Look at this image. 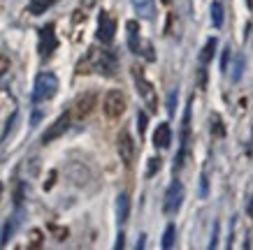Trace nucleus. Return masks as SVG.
Wrapping results in <instances>:
<instances>
[{
    "mask_svg": "<svg viewBox=\"0 0 253 250\" xmlns=\"http://www.w3.org/2000/svg\"><path fill=\"white\" fill-rule=\"evenodd\" d=\"M169 144H172V128H169L168 123H161L154 132V146H158V148H169Z\"/></svg>",
    "mask_w": 253,
    "mask_h": 250,
    "instance_id": "nucleus-11",
    "label": "nucleus"
},
{
    "mask_svg": "<svg viewBox=\"0 0 253 250\" xmlns=\"http://www.w3.org/2000/svg\"><path fill=\"white\" fill-rule=\"evenodd\" d=\"M242 74H244V56L239 53L237 63H235V74H232V81H239V79H242Z\"/></svg>",
    "mask_w": 253,
    "mask_h": 250,
    "instance_id": "nucleus-20",
    "label": "nucleus"
},
{
    "mask_svg": "<svg viewBox=\"0 0 253 250\" xmlns=\"http://www.w3.org/2000/svg\"><path fill=\"white\" fill-rule=\"evenodd\" d=\"M116 148H119V155H121V162L126 167L132 165L135 160V144H132V137L128 130H121L119 132V139H116Z\"/></svg>",
    "mask_w": 253,
    "mask_h": 250,
    "instance_id": "nucleus-7",
    "label": "nucleus"
},
{
    "mask_svg": "<svg viewBox=\"0 0 253 250\" xmlns=\"http://www.w3.org/2000/svg\"><path fill=\"white\" fill-rule=\"evenodd\" d=\"M216 46H218V39H216V37H209L207 44L202 46V51H200V63H202V65L211 63V58H214V53H216Z\"/></svg>",
    "mask_w": 253,
    "mask_h": 250,
    "instance_id": "nucleus-15",
    "label": "nucleus"
},
{
    "mask_svg": "<svg viewBox=\"0 0 253 250\" xmlns=\"http://www.w3.org/2000/svg\"><path fill=\"white\" fill-rule=\"evenodd\" d=\"M146 121H149V118H146V114H144V111H139V114H137V125H139L137 130H139V137L146 132Z\"/></svg>",
    "mask_w": 253,
    "mask_h": 250,
    "instance_id": "nucleus-24",
    "label": "nucleus"
},
{
    "mask_svg": "<svg viewBox=\"0 0 253 250\" xmlns=\"http://www.w3.org/2000/svg\"><path fill=\"white\" fill-rule=\"evenodd\" d=\"M79 74H91V72H102V74L112 76L116 72V56L109 51H88L86 61L79 63Z\"/></svg>",
    "mask_w": 253,
    "mask_h": 250,
    "instance_id": "nucleus-1",
    "label": "nucleus"
},
{
    "mask_svg": "<svg viewBox=\"0 0 253 250\" xmlns=\"http://www.w3.org/2000/svg\"><path fill=\"white\" fill-rule=\"evenodd\" d=\"M38 246H42V232H40V229H33L31 232V248H38Z\"/></svg>",
    "mask_w": 253,
    "mask_h": 250,
    "instance_id": "nucleus-22",
    "label": "nucleus"
},
{
    "mask_svg": "<svg viewBox=\"0 0 253 250\" xmlns=\"http://www.w3.org/2000/svg\"><path fill=\"white\" fill-rule=\"evenodd\" d=\"M158 169H161V160H158V158H151V160H149V169H146V176H154Z\"/></svg>",
    "mask_w": 253,
    "mask_h": 250,
    "instance_id": "nucleus-21",
    "label": "nucleus"
},
{
    "mask_svg": "<svg viewBox=\"0 0 253 250\" xmlns=\"http://www.w3.org/2000/svg\"><path fill=\"white\" fill-rule=\"evenodd\" d=\"M68 128H70V114L58 116V121H54V125L44 132V137H42V144H51V142H54V139H58V137H61Z\"/></svg>",
    "mask_w": 253,
    "mask_h": 250,
    "instance_id": "nucleus-10",
    "label": "nucleus"
},
{
    "mask_svg": "<svg viewBox=\"0 0 253 250\" xmlns=\"http://www.w3.org/2000/svg\"><path fill=\"white\" fill-rule=\"evenodd\" d=\"M116 248H123V234H119V241H116Z\"/></svg>",
    "mask_w": 253,
    "mask_h": 250,
    "instance_id": "nucleus-29",
    "label": "nucleus"
},
{
    "mask_svg": "<svg viewBox=\"0 0 253 250\" xmlns=\"http://www.w3.org/2000/svg\"><path fill=\"white\" fill-rule=\"evenodd\" d=\"M56 46H58V37H56L54 23H46L44 28L40 31V56L49 58L56 51Z\"/></svg>",
    "mask_w": 253,
    "mask_h": 250,
    "instance_id": "nucleus-6",
    "label": "nucleus"
},
{
    "mask_svg": "<svg viewBox=\"0 0 253 250\" xmlns=\"http://www.w3.org/2000/svg\"><path fill=\"white\" fill-rule=\"evenodd\" d=\"M132 7H135L137 16H142V19H146V21H154V16H156L154 0H132Z\"/></svg>",
    "mask_w": 253,
    "mask_h": 250,
    "instance_id": "nucleus-12",
    "label": "nucleus"
},
{
    "mask_svg": "<svg viewBox=\"0 0 253 250\" xmlns=\"http://www.w3.org/2000/svg\"><path fill=\"white\" fill-rule=\"evenodd\" d=\"M209 192V179L207 174H202V179H200V197H207Z\"/></svg>",
    "mask_w": 253,
    "mask_h": 250,
    "instance_id": "nucleus-23",
    "label": "nucleus"
},
{
    "mask_svg": "<svg viewBox=\"0 0 253 250\" xmlns=\"http://www.w3.org/2000/svg\"><path fill=\"white\" fill-rule=\"evenodd\" d=\"M216 239H218V225H214V234H211V243H209V248H216Z\"/></svg>",
    "mask_w": 253,
    "mask_h": 250,
    "instance_id": "nucleus-28",
    "label": "nucleus"
},
{
    "mask_svg": "<svg viewBox=\"0 0 253 250\" xmlns=\"http://www.w3.org/2000/svg\"><path fill=\"white\" fill-rule=\"evenodd\" d=\"M14 227H16V218H9V220H7V225H5V229H2V236H0V243H2V246H5V243L9 241V236H12Z\"/></svg>",
    "mask_w": 253,
    "mask_h": 250,
    "instance_id": "nucleus-19",
    "label": "nucleus"
},
{
    "mask_svg": "<svg viewBox=\"0 0 253 250\" xmlns=\"http://www.w3.org/2000/svg\"><path fill=\"white\" fill-rule=\"evenodd\" d=\"M174 239H176V227L174 225H168V227H165V234H163V248L169 250L174 246Z\"/></svg>",
    "mask_w": 253,
    "mask_h": 250,
    "instance_id": "nucleus-18",
    "label": "nucleus"
},
{
    "mask_svg": "<svg viewBox=\"0 0 253 250\" xmlns=\"http://www.w3.org/2000/svg\"><path fill=\"white\" fill-rule=\"evenodd\" d=\"M249 215H251V218H253V199H251V202H249Z\"/></svg>",
    "mask_w": 253,
    "mask_h": 250,
    "instance_id": "nucleus-30",
    "label": "nucleus"
},
{
    "mask_svg": "<svg viewBox=\"0 0 253 250\" xmlns=\"http://www.w3.org/2000/svg\"><path fill=\"white\" fill-rule=\"evenodd\" d=\"M174 109H176V91L169 93V100H168V114L174 116Z\"/></svg>",
    "mask_w": 253,
    "mask_h": 250,
    "instance_id": "nucleus-26",
    "label": "nucleus"
},
{
    "mask_svg": "<svg viewBox=\"0 0 253 250\" xmlns=\"http://www.w3.org/2000/svg\"><path fill=\"white\" fill-rule=\"evenodd\" d=\"M114 35H116V21L107 12H100V19H98V39L102 44H112L114 42Z\"/></svg>",
    "mask_w": 253,
    "mask_h": 250,
    "instance_id": "nucleus-9",
    "label": "nucleus"
},
{
    "mask_svg": "<svg viewBox=\"0 0 253 250\" xmlns=\"http://www.w3.org/2000/svg\"><path fill=\"white\" fill-rule=\"evenodd\" d=\"M128 213H130V199H128V195L126 192H121L119 195V199H116V218H119V222H126L128 220Z\"/></svg>",
    "mask_w": 253,
    "mask_h": 250,
    "instance_id": "nucleus-14",
    "label": "nucleus"
},
{
    "mask_svg": "<svg viewBox=\"0 0 253 250\" xmlns=\"http://www.w3.org/2000/svg\"><path fill=\"white\" fill-rule=\"evenodd\" d=\"M223 16H225L223 2L221 0H214V2H211V23H214V28H221L223 26Z\"/></svg>",
    "mask_w": 253,
    "mask_h": 250,
    "instance_id": "nucleus-16",
    "label": "nucleus"
},
{
    "mask_svg": "<svg viewBox=\"0 0 253 250\" xmlns=\"http://www.w3.org/2000/svg\"><path fill=\"white\" fill-rule=\"evenodd\" d=\"M184 202V185L179 181H174L165 192V199H163V211L165 213H176L179 206Z\"/></svg>",
    "mask_w": 253,
    "mask_h": 250,
    "instance_id": "nucleus-5",
    "label": "nucleus"
},
{
    "mask_svg": "<svg viewBox=\"0 0 253 250\" xmlns=\"http://www.w3.org/2000/svg\"><path fill=\"white\" fill-rule=\"evenodd\" d=\"M132 76H135V86H137L139 98L144 100V105L149 107L151 111H156V109H158V98H156L154 83L144 76V70L142 68H132Z\"/></svg>",
    "mask_w": 253,
    "mask_h": 250,
    "instance_id": "nucleus-3",
    "label": "nucleus"
},
{
    "mask_svg": "<svg viewBox=\"0 0 253 250\" xmlns=\"http://www.w3.org/2000/svg\"><path fill=\"white\" fill-rule=\"evenodd\" d=\"M56 0H31V12L33 14H42V12H46V9L51 7V5H54Z\"/></svg>",
    "mask_w": 253,
    "mask_h": 250,
    "instance_id": "nucleus-17",
    "label": "nucleus"
},
{
    "mask_svg": "<svg viewBox=\"0 0 253 250\" xmlns=\"http://www.w3.org/2000/svg\"><path fill=\"white\" fill-rule=\"evenodd\" d=\"M126 31H128V46L132 53H142V42H139V26L137 21H128L126 23Z\"/></svg>",
    "mask_w": 253,
    "mask_h": 250,
    "instance_id": "nucleus-13",
    "label": "nucleus"
},
{
    "mask_svg": "<svg viewBox=\"0 0 253 250\" xmlns=\"http://www.w3.org/2000/svg\"><path fill=\"white\" fill-rule=\"evenodd\" d=\"M230 49H223V56H221V72H228V63H230Z\"/></svg>",
    "mask_w": 253,
    "mask_h": 250,
    "instance_id": "nucleus-25",
    "label": "nucleus"
},
{
    "mask_svg": "<svg viewBox=\"0 0 253 250\" xmlns=\"http://www.w3.org/2000/svg\"><path fill=\"white\" fill-rule=\"evenodd\" d=\"M163 2H169V0H163Z\"/></svg>",
    "mask_w": 253,
    "mask_h": 250,
    "instance_id": "nucleus-32",
    "label": "nucleus"
},
{
    "mask_svg": "<svg viewBox=\"0 0 253 250\" xmlns=\"http://www.w3.org/2000/svg\"><path fill=\"white\" fill-rule=\"evenodd\" d=\"M9 72V58L7 56H0V76Z\"/></svg>",
    "mask_w": 253,
    "mask_h": 250,
    "instance_id": "nucleus-27",
    "label": "nucleus"
},
{
    "mask_svg": "<svg viewBox=\"0 0 253 250\" xmlns=\"http://www.w3.org/2000/svg\"><path fill=\"white\" fill-rule=\"evenodd\" d=\"M102 109H105V116L116 121V118H121L123 111H126V98H123L121 91H109L105 95V102H102Z\"/></svg>",
    "mask_w": 253,
    "mask_h": 250,
    "instance_id": "nucleus-4",
    "label": "nucleus"
},
{
    "mask_svg": "<svg viewBox=\"0 0 253 250\" xmlns=\"http://www.w3.org/2000/svg\"><path fill=\"white\" fill-rule=\"evenodd\" d=\"M0 197H2V183H0Z\"/></svg>",
    "mask_w": 253,
    "mask_h": 250,
    "instance_id": "nucleus-31",
    "label": "nucleus"
},
{
    "mask_svg": "<svg viewBox=\"0 0 253 250\" xmlns=\"http://www.w3.org/2000/svg\"><path fill=\"white\" fill-rule=\"evenodd\" d=\"M58 93V76L54 72H42L35 79V86H33V102L40 105V102H46L51 100Z\"/></svg>",
    "mask_w": 253,
    "mask_h": 250,
    "instance_id": "nucleus-2",
    "label": "nucleus"
},
{
    "mask_svg": "<svg viewBox=\"0 0 253 250\" xmlns=\"http://www.w3.org/2000/svg\"><path fill=\"white\" fill-rule=\"evenodd\" d=\"M95 105H98V95H95L93 91L84 93V95H79L77 102H75L72 116H75L77 121H82V118H86V116H91V111L95 109Z\"/></svg>",
    "mask_w": 253,
    "mask_h": 250,
    "instance_id": "nucleus-8",
    "label": "nucleus"
}]
</instances>
